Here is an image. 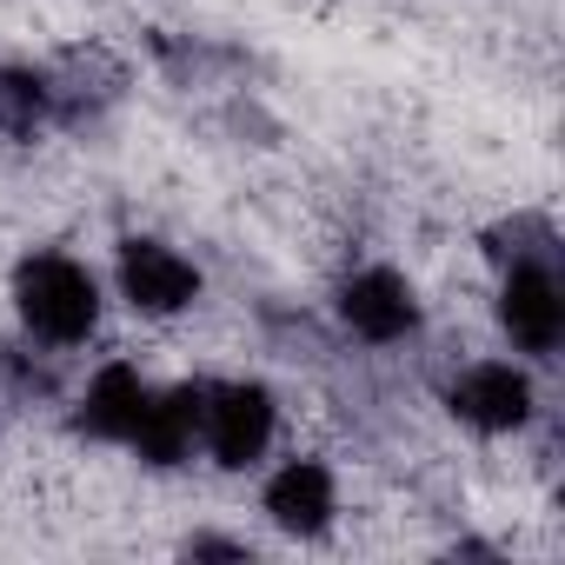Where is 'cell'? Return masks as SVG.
Masks as SVG:
<instances>
[{
  "mask_svg": "<svg viewBox=\"0 0 565 565\" xmlns=\"http://www.w3.org/2000/svg\"><path fill=\"white\" fill-rule=\"evenodd\" d=\"M552 246H558V239H552V226H545L539 213H525V220H512V226H492V233H486V253H492V259H505V266H512V259H552Z\"/></svg>",
  "mask_w": 565,
  "mask_h": 565,
  "instance_id": "obj_11",
  "label": "cell"
},
{
  "mask_svg": "<svg viewBox=\"0 0 565 565\" xmlns=\"http://www.w3.org/2000/svg\"><path fill=\"white\" fill-rule=\"evenodd\" d=\"M446 406L472 426V433H512L532 419V380L505 360H479L446 386Z\"/></svg>",
  "mask_w": 565,
  "mask_h": 565,
  "instance_id": "obj_5",
  "label": "cell"
},
{
  "mask_svg": "<svg viewBox=\"0 0 565 565\" xmlns=\"http://www.w3.org/2000/svg\"><path fill=\"white\" fill-rule=\"evenodd\" d=\"M200 433L213 446L220 466H253L273 439V393L259 380H233V386H213L206 393V413H200Z\"/></svg>",
  "mask_w": 565,
  "mask_h": 565,
  "instance_id": "obj_3",
  "label": "cell"
},
{
  "mask_svg": "<svg viewBox=\"0 0 565 565\" xmlns=\"http://www.w3.org/2000/svg\"><path fill=\"white\" fill-rule=\"evenodd\" d=\"M54 114V81L34 67H0V134L28 140L41 120Z\"/></svg>",
  "mask_w": 565,
  "mask_h": 565,
  "instance_id": "obj_10",
  "label": "cell"
},
{
  "mask_svg": "<svg viewBox=\"0 0 565 565\" xmlns=\"http://www.w3.org/2000/svg\"><path fill=\"white\" fill-rule=\"evenodd\" d=\"M200 413H206V386H173V393H147V413L134 426L127 446H140L147 466H180L200 439Z\"/></svg>",
  "mask_w": 565,
  "mask_h": 565,
  "instance_id": "obj_8",
  "label": "cell"
},
{
  "mask_svg": "<svg viewBox=\"0 0 565 565\" xmlns=\"http://www.w3.org/2000/svg\"><path fill=\"white\" fill-rule=\"evenodd\" d=\"M140 413H147V386H140V373L127 360H114V366L94 373V386H87V399L74 413V433H87V439H134Z\"/></svg>",
  "mask_w": 565,
  "mask_h": 565,
  "instance_id": "obj_9",
  "label": "cell"
},
{
  "mask_svg": "<svg viewBox=\"0 0 565 565\" xmlns=\"http://www.w3.org/2000/svg\"><path fill=\"white\" fill-rule=\"evenodd\" d=\"M340 320L360 340L393 347V340L419 333V300H413V287H406L393 266H366V273H353L347 287H340Z\"/></svg>",
  "mask_w": 565,
  "mask_h": 565,
  "instance_id": "obj_6",
  "label": "cell"
},
{
  "mask_svg": "<svg viewBox=\"0 0 565 565\" xmlns=\"http://www.w3.org/2000/svg\"><path fill=\"white\" fill-rule=\"evenodd\" d=\"M499 327L539 360L558 353V340H565V294L552 279V259H512L505 287H499Z\"/></svg>",
  "mask_w": 565,
  "mask_h": 565,
  "instance_id": "obj_2",
  "label": "cell"
},
{
  "mask_svg": "<svg viewBox=\"0 0 565 565\" xmlns=\"http://www.w3.org/2000/svg\"><path fill=\"white\" fill-rule=\"evenodd\" d=\"M14 307L28 320V333H41L47 347H81L100 327V287L94 273L67 253H34L14 273Z\"/></svg>",
  "mask_w": 565,
  "mask_h": 565,
  "instance_id": "obj_1",
  "label": "cell"
},
{
  "mask_svg": "<svg viewBox=\"0 0 565 565\" xmlns=\"http://www.w3.org/2000/svg\"><path fill=\"white\" fill-rule=\"evenodd\" d=\"M186 552H193V558H246V545H239V539H193Z\"/></svg>",
  "mask_w": 565,
  "mask_h": 565,
  "instance_id": "obj_12",
  "label": "cell"
},
{
  "mask_svg": "<svg viewBox=\"0 0 565 565\" xmlns=\"http://www.w3.org/2000/svg\"><path fill=\"white\" fill-rule=\"evenodd\" d=\"M266 512L279 532L294 539H320L333 525V472L320 459H287L266 479Z\"/></svg>",
  "mask_w": 565,
  "mask_h": 565,
  "instance_id": "obj_7",
  "label": "cell"
},
{
  "mask_svg": "<svg viewBox=\"0 0 565 565\" xmlns=\"http://www.w3.org/2000/svg\"><path fill=\"white\" fill-rule=\"evenodd\" d=\"M120 294H127L134 313H153V320L186 313V307L200 300V266L180 259V253L160 246V239H127V246H120Z\"/></svg>",
  "mask_w": 565,
  "mask_h": 565,
  "instance_id": "obj_4",
  "label": "cell"
}]
</instances>
